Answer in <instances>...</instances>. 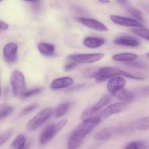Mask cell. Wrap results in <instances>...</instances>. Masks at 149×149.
<instances>
[{
  "instance_id": "obj_1",
  "label": "cell",
  "mask_w": 149,
  "mask_h": 149,
  "mask_svg": "<svg viewBox=\"0 0 149 149\" xmlns=\"http://www.w3.org/2000/svg\"><path fill=\"white\" fill-rule=\"evenodd\" d=\"M99 117H94L84 120L73 132L68 143V149H77L82 143L84 138L88 135L99 123Z\"/></svg>"
},
{
  "instance_id": "obj_2",
  "label": "cell",
  "mask_w": 149,
  "mask_h": 149,
  "mask_svg": "<svg viewBox=\"0 0 149 149\" xmlns=\"http://www.w3.org/2000/svg\"><path fill=\"white\" fill-rule=\"evenodd\" d=\"M117 76H123L135 80H143L145 79L144 77L134 76L123 71L120 69L112 67H103L97 70L94 77L97 82L102 83L109 78H112Z\"/></svg>"
},
{
  "instance_id": "obj_3",
  "label": "cell",
  "mask_w": 149,
  "mask_h": 149,
  "mask_svg": "<svg viewBox=\"0 0 149 149\" xmlns=\"http://www.w3.org/2000/svg\"><path fill=\"white\" fill-rule=\"evenodd\" d=\"M67 121V119H63L58 123L49 125L46 127L41 135V143L46 144L51 141L66 125Z\"/></svg>"
},
{
  "instance_id": "obj_4",
  "label": "cell",
  "mask_w": 149,
  "mask_h": 149,
  "mask_svg": "<svg viewBox=\"0 0 149 149\" xmlns=\"http://www.w3.org/2000/svg\"><path fill=\"white\" fill-rule=\"evenodd\" d=\"M10 82L14 95L16 97H23L26 92V82L22 73L18 70L13 71L10 77Z\"/></svg>"
},
{
  "instance_id": "obj_5",
  "label": "cell",
  "mask_w": 149,
  "mask_h": 149,
  "mask_svg": "<svg viewBox=\"0 0 149 149\" xmlns=\"http://www.w3.org/2000/svg\"><path fill=\"white\" fill-rule=\"evenodd\" d=\"M54 111L53 108H48L40 111L29 122L27 125V130L30 131L40 127L51 117Z\"/></svg>"
},
{
  "instance_id": "obj_6",
  "label": "cell",
  "mask_w": 149,
  "mask_h": 149,
  "mask_svg": "<svg viewBox=\"0 0 149 149\" xmlns=\"http://www.w3.org/2000/svg\"><path fill=\"white\" fill-rule=\"evenodd\" d=\"M102 53L89 54H77L68 56L67 59L70 61L78 63H91L102 59L104 56Z\"/></svg>"
},
{
  "instance_id": "obj_7",
  "label": "cell",
  "mask_w": 149,
  "mask_h": 149,
  "mask_svg": "<svg viewBox=\"0 0 149 149\" xmlns=\"http://www.w3.org/2000/svg\"><path fill=\"white\" fill-rule=\"evenodd\" d=\"M110 19L113 22L120 26L130 27H144L143 25L140 22L130 18L118 15H112L110 16Z\"/></svg>"
},
{
  "instance_id": "obj_8",
  "label": "cell",
  "mask_w": 149,
  "mask_h": 149,
  "mask_svg": "<svg viewBox=\"0 0 149 149\" xmlns=\"http://www.w3.org/2000/svg\"><path fill=\"white\" fill-rule=\"evenodd\" d=\"M77 20L84 26L99 32H107L108 27L96 20L86 18H78Z\"/></svg>"
},
{
  "instance_id": "obj_9",
  "label": "cell",
  "mask_w": 149,
  "mask_h": 149,
  "mask_svg": "<svg viewBox=\"0 0 149 149\" xmlns=\"http://www.w3.org/2000/svg\"><path fill=\"white\" fill-rule=\"evenodd\" d=\"M124 131L123 127L106 128L97 132L95 136V139L98 141L108 140L114 135L123 132Z\"/></svg>"
},
{
  "instance_id": "obj_10",
  "label": "cell",
  "mask_w": 149,
  "mask_h": 149,
  "mask_svg": "<svg viewBox=\"0 0 149 149\" xmlns=\"http://www.w3.org/2000/svg\"><path fill=\"white\" fill-rule=\"evenodd\" d=\"M18 46L14 43H9L4 48V57L5 60L9 63L15 62L17 59Z\"/></svg>"
},
{
  "instance_id": "obj_11",
  "label": "cell",
  "mask_w": 149,
  "mask_h": 149,
  "mask_svg": "<svg viewBox=\"0 0 149 149\" xmlns=\"http://www.w3.org/2000/svg\"><path fill=\"white\" fill-rule=\"evenodd\" d=\"M127 104L123 103H116L111 104L104 109L101 114L102 118H106L114 114H117L124 110Z\"/></svg>"
},
{
  "instance_id": "obj_12",
  "label": "cell",
  "mask_w": 149,
  "mask_h": 149,
  "mask_svg": "<svg viewBox=\"0 0 149 149\" xmlns=\"http://www.w3.org/2000/svg\"><path fill=\"white\" fill-rule=\"evenodd\" d=\"M126 83V81L123 77H114L108 81L107 85V89L110 93L112 94L115 91L123 88Z\"/></svg>"
},
{
  "instance_id": "obj_13",
  "label": "cell",
  "mask_w": 149,
  "mask_h": 149,
  "mask_svg": "<svg viewBox=\"0 0 149 149\" xmlns=\"http://www.w3.org/2000/svg\"><path fill=\"white\" fill-rule=\"evenodd\" d=\"M118 2L125 7L127 12L134 18L140 22H145L144 16L143 13L133 6L132 5L129 4L126 1H118Z\"/></svg>"
},
{
  "instance_id": "obj_14",
  "label": "cell",
  "mask_w": 149,
  "mask_h": 149,
  "mask_svg": "<svg viewBox=\"0 0 149 149\" xmlns=\"http://www.w3.org/2000/svg\"><path fill=\"white\" fill-rule=\"evenodd\" d=\"M114 43L119 46L136 47L139 46L140 42L134 37L127 36H122L115 39Z\"/></svg>"
},
{
  "instance_id": "obj_15",
  "label": "cell",
  "mask_w": 149,
  "mask_h": 149,
  "mask_svg": "<svg viewBox=\"0 0 149 149\" xmlns=\"http://www.w3.org/2000/svg\"><path fill=\"white\" fill-rule=\"evenodd\" d=\"M74 83V80L71 77H61L54 80L50 84V88L54 90L61 89L67 88Z\"/></svg>"
},
{
  "instance_id": "obj_16",
  "label": "cell",
  "mask_w": 149,
  "mask_h": 149,
  "mask_svg": "<svg viewBox=\"0 0 149 149\" xmlns=\"http://www.w3.org/2000/svg\"><path fill=\"white\" fill-rule=\"evenodd\" d=\"M112 95L125 102H130L134 99V95L127 89L122 88L112 93Z\"/></svg>"
},
{
  "instance_id": "obj_17",
  "label": "cell",
  "mask_w": 149,
  "mask_h": 149,
  "mask_svg": "<svg viewBox=\"0 0 149 149\" xmlns=\"http://www.w3.org/2000/svg\"><path fill=\"white\" fill-rule=\"evenodd\" d=\"M105 42V40L103 38L88 37L84 39V45L89 48H97L104 45Z\"/></svg>"
},
{
  "instance_id": "obj_18",
  "label": "cell",
  "mask_w": 149,
  "mask_h": 149,
  "mask_svg": "<svg viewBox=\"0 0 149 149\" xmlns=\"http://www.w3.org/2000/svg\"><path fill=\"white\" fill-rule=\"evenodd\" d=\"M137 55L131 53H123L116 54L112 56L113 60L117 61L130 62L136 60Z\"/></svg>"
},
{
  "instance_id": "obj_19",
  "label": "cell",
  "mask_w": 149,
  "mask_h": 149,
  "mask_svg": "<svg viewBox=\"0 0 149 149\" xmlns=\"http://www.w3.org/2000/svg\"><path fill=\"white\" fill-rule=\"evenodd\" d=\"M38 49L41 54L45 56H51L55 52L54 46L50 43L41 42L38 45Z\"/></svg>"
},
{
  "instance_id": "obj_20",
  "label": "cell",
  "mask_w": 149,
  "mask_h": 149,
  "mask_svg": "<svg viewBox=\"0 0 149 149\" xmlns=\"http://www.w3.org/2000/svg\"><path fill=\"white\" fill-rule=\"evenodd\" d=\"M149 142L146 141H134L130 143L125 149H148Z\"/></svg>"
},
{
  "instance_id": "obj_21",
  "label": "cell",
  "mask_w": 149,
  "mask_h": 149,
  "mask_svg": "<svg viewBox=\"0 0 149 149\" xmlns=\"http://www.w3.org/2000/svg\"><path fill=\"white\" fill-rule=\"evenodd\" d=\"M70 104L69 102L64 103L60 104L56 109L55 116L56 118L63 116L67 113Z\"/></svg>"
},
{
  "instance_id": "obj_22",
  "label": "cell",
  "mask_w": 149,
  "mask_h": 149,
  "mask_svg": "<svg viewBox=\"0 0 149 149\" xmlns=\"http://www.w3.org/2000/svg\"><path fill=\"white\" fill-rule=\"evenodd\" d=\"M26 142V140L24 135L20 134L17 136V137L14 140L12 143V146L14 148L18 149L22 147L25 144Z\"/></svg>"
},
{
  "instance_id": "obj_23",
  "label": "cell",
  "mask_w": 149,
  "mask_h": 149,
  "mask_svg": "<svg viewBox=\"0 0 149 149\" xmlns=\"http://www.w3.org/2000/svg\"><path fill=\"white\" fill-rule=\"evenodd\" d=\"M132 31L135 34L149 41V32L144 27L136 28L132 29Z\"/></svg>"
},
{
  "instance_id": "obj_24",
  "label": "cell",
  "mask_w": 149,
  "mask_h": 149,
  "mask_svg": "<svg viewBox=\"0 0 149 149\" xmlns=\"http://www.w3.org/2000/svg\"><path fill=\"white\" fill-rule=\"evenodd\" d=\"M137 129L141 130H146L149 129V118L145 117L137 121L136 124Z\"/></svg>"
},
{
  "instance_id": "obj_25",
  "label": "cell",
  "mask_w": 149,
  "mask_h": 149,
  "mask_svg": "<svg viewBox=\"0 0 149 149\" xmlns=\"http://www.w3.org/2000/svg\"><path fill=\"white\" fill-rule=\"evenodd\" d=\"M14 111L12 106H6L0 110V120H2L8 116Z\"/></svg>"
},
{
  "instance_id": "obj_26",
  "label": "cell",
  "mask_w": 149,
  "mask_h": 149,
  "mask_svg": "<svg viewBox=\"0 0 149 149\" xmlns=\"http://www.w3.org/2000/svg\"><path fill=\"white\" fill-rule=\"evenodd\" d=\"M31 3L32 10L36 13L40 12L42 8V4L40 1H28Z\"/></svg>"
},
{
  "instance_id": "obj_27",
  "label": "cell",
  "mask_w": 149,
  "mask_h": 149,
  "mask_svg": "<svg viewBox=\"0 0 149 149\" xmlns=\"http://www.w3.org/2000/svg\"><path fill=\"white\" fill-rule=\"evenodd\" d=\"M42 88H36L30 90L28 91L25 92L23 95V97H28L32 96L36 94H39L42 91Z\"/></svg>"
},
{
  "instance_id": "obj_28",
  "label": "cell",
  "mask_w": 149,
  "mask_h": 149,
  "mask_svg": "<svg viewBox=\"0 0 149 149\" xmlns=\"http://www.w3.org/2000/svg\"><path fill=\"white\" fill-rule=\"evenodd\" d=\"M12 135V131L7 132L0 135V145L6 143L11 137Z\"/></svg>"
},
{
  "instance_id": "obj_29",
  "label": "cell",
  "mask_w": 149,
  "mask_h": 149,
  "mask_svg": "<svg viewBox=\"0 0 149 149\" xmlns=\"http://www.w3.org/2000/svg\"><path fill=\"white\" fill-rule=\"evenodd\" d=\"M37 106L36 104H33V105L28 106L22 110L21 113L20 114L19 116H25L27 114H29V113L34 110L37 108Z\"/></svg>"
},
{
  "instance_id": "obj_30",
  "label": "cell",
  "mask_w": 149,
  "mask_h": 149,
  "mask_svg": "<svg viewBox=\"0 0 149 149\" xmlns=\"http://www.w3.org/2000/svg\"><path fill=\"white\" fill-rule=\"evenodd\" d=\"M78 63L70 61L69 63H67L64 67V70L66 71H71L72 70L78 66Z\"/></svg>"
},
{
  "instance_id": "obj_31",
  "label": "cell",
  "mask_w": 149,
  "mask_h": 149,
  "mask_svg": "<svg viewBox=\"0 0 149 149\" xmlns=\"http://www.w3.org/2000/svg\"><path fill=\"white\" fill-rule=\"evenodd\" d=\"M8 26L7 24L0 21V30L5 31L8 29Z\"/></svg>"
},
{
  "instance_id": "obj_32",
  "label": "cell",
  "mask_w": 149,
  "mask_h": 149,
  "mask_svg": "<svg viewBox=\"0 0 149 149\" xmlns=\"http://www.w3.org/2000/svg\"><path fill=\"white\" fill-rule=\"evenodd\" d=\"M128 64L131 65V66L137 67V68H143L145 67L143 64H142V63H129Z\"/></svg>"
},
{
  "instance_id": "obj_33",
  "label": "cell",
  "mask_w": 149,
  "mask_h": 149,
  "mask_svg": "<svg viewBox=\"0 0 149 149\" xmlns=\"http://www.w3.org/2000/svg\"><path fill=\"white\" fill-rule=\"evenodd\" d=\"M85 84H77L75 86H74L72 88H70L69 90H75L79 89L85 86Z\"/></svg>"
},
{
  "instance_id": "obj_34",
  "label": "cell",
  "mask_w": 149,
  "mask_h": 149,
  "mask_svg": "<svg viewBox=\"0 0 149 149\" xmlns=\"http://www.w3.org/2000/svg\"><path fill=\"white\" fill-rule=\"evenodd\" d=\"M31 146V142L27 141L26 142L25 144L22 147L18 149H29Z\"/></svg>"
},
{
  "instance_id": "obj_35",
  "label": "cell",
  "mask_w": 149,
  "mask_h": 149,
  "mask_svg": "<svg viewBox=\"0 0 149 149\" xmlns=\"http://www.w3.org/2000/svg\"><path fill=\"white\" fill-rule=\"evenodd\" d=\"M99 1L101 3H104V4H107L109 2V1L108 0H101V1Z\"/></svg>"
},
{
  "instance_id": "obj_36",
  "label": "cell",
  "mask_w": 149,
  "mask_h": 149,
  "mask_svg": "<svg viewBox=\"0 0 149 149\" xmlns=\"http://www.w3.org/2000/svg\"><path fill=\"white\" fill-rule=\"evenodd\" d=\"M0 95H1V88H0Z\"/></svg>"
}]
</instances>
